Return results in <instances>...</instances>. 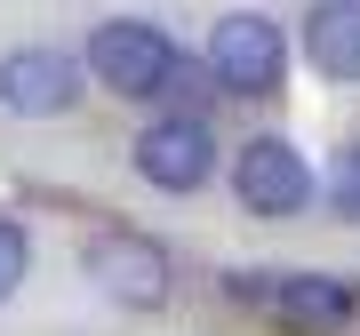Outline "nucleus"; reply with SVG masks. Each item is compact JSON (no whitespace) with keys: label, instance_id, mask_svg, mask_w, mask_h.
Here are the masks:
<instances>
[{"label":"nucleus","instance_id":"nucleus-1","mask_svg":"<svg viewBox=\"0 0 360 336\" xmlns=\"http://www.w3.org/2000/svg\"><path fill=\"white\" fill-rule=\"evenodd\" d=\"M232 297L240 304H264L281 328L296 336H336L352 321V280H336V272H232Z\"/></svg>","mask_w":360,"mask_h":336},{"label":"nucleus","instance_id":"nucleus-2","mask_svg":"<svg viewBox=\"0 0 360 336\" xmlns=\"http://www.w3.org/2000/svg\"><path fill=\"white\" fill-rule=\"evenodd\" d=\"M80 264H89V280L104 288V297L129 304V312H160V304H168V288H176V264H168V248H160L153 233H129V224L96 233Z\"/></svg>","mask_w":360,"mask_h":336},{"label":"nucleus","instance_id":"nucleus-3","mask_svg":"<svg viewBox=\"0 0 360 336\" xmlns=\"http://www.w3.org/2000/svg\"><path fill=\"white\" fill-rule=\"evenodd\" d=\"M89 72H96L112 96H168V80H176V49H168L160 25L112 16V25L89 32Z\"/></svg>","mask_w":360,"mask_h":336},{"label":"nucleus","instance_id":"nucleus-4","mask_svg":"<svg viewBox=\"0 0 360 336\" xmlns=\"http://www.w3.org/2000/svg\"><path fill=\"white\" fill-rule=\"evenodd\" d=\"M208 72L224 80L232 96H272L288 72V40L272 25L264 8H232L217 16V32H208Z\"/></svg>","mask_w":360,"mask_h":336},{"label":"nucleus","instance_id":"nucleus-5","mask_svg":"<svg viewBox=\"0 0 360 336\" xmlns=\"http://www.w3.org/2000/svg\"><path fill=\"white\" fill-rule=\"evenodd\" d=\"M136 176L160 184V193H200V184L217 176V136H208V120H193V112L153 120V129L136 136Z\"/></svg>","mask_w":360,"mask_h":336},{"label":"nucleus","instance_id":"nucleus-6","mask_svg":"<svg viewBox=\"0 0 360 336\" xmlns=\"http://www.w3.org/2000/svg\"><path fill=\"white\" fill-rule=\"evenodd\" d=\"M232 193H240L248 217H296L312 200V168H304V153L288 136H257L232 160Z\"/></svg>","mask_w":360,"mask_h":336},{"label":"nucleus","instance_id":"nucleus-7","mask_svg":"<svg viewBox=\"0 0 360 336\" xmlns=\"http://www.w3.org/2000/svg\"><path fill=\"white\" fill-rule=\"evenodd\" d=\"M72 104H80V56H65V49H8L0 56V112L56 120Z\"/></svg>","mask_w":360,"mask_h":336},{"label":"nucleus","instance_id":"nucleus-8","mask_svg":"<svg viewBox=\"0 0 360 336\" xmlns=\"http://www.w3.org/2000/svg\"><path fill=\"white\" fill-rule=\"evenodd\" d=\"M304 56H312V72H328V80H360V0H312Z\"/></svg>","mask_w":360,"mask_h":336},{"label":"nucleus","instance_id":"nucleus-9","mask_svg":"<svg viewBox=\"0 0 360 336\" xmlns=\"http://www.w3.org/2000/svg\"><path fill=\"white\" fill-rule=\"evenodd\" d=\"M25 264H32V240H25V224H8L0 217V304L25 288Z\"/></svg>","mask_w":360,"mask_h":336},{"label":"nucleus","instance_id":"nucleus-10","mask_svg":"<svg viewBox=\"0 0 360 336\" xmlns=\"http://www.w3.org/2000/svg\"><path fill=\"white\" fill-rule=\"evenodd\" d=\"M328 200H336V217H352L360 224V144H345L328 168Z\"/></svg>","mask_w":360,"mask_h":336}]
</instances>
